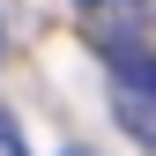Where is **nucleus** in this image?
Wrapping results in <instances>:
<instances>
[{"label":"nucleus","mask_w":156,"mask_h":156,"mask_svg":"<svg viewBox=\"0 0 156 156\" xmlns=\"http://www.w3.org/2000/svg\"><path fill=\"white\" fill-rule=\"evenodd\" d=\"M149 8V0H82V15H89V23H97V45H104V52H119V23H126V15H141Z\"/></svg>","instance_id":"f03ea898"},{"label":"nucleus","mask_w":156,"mask_h":156,"mask_svg":"<svg viewBox=\"0 0 156 156\" xmlns=\"http://www.w3.org/2000/svg\"><path fill=\"white\" fill-rule=\"evenodd\" d=\"M112 112L141 149H156V52H112Z\"/></svg>","instance_id":"f257e3e1"},{"label":"nucleus","mask_w":156,"mask_h":156,"mask_svg":"<svg viewBox=\"0 0 156 156\" xmlns=\"http://www.w3.org/2000/svg\"><path fill=\"white\" fill-rule=\"evenodd\" d=\"M0 156H30V149H23V134H15V119H8V112H0Z\"/></svg>","instance_id":"7ed1b4c3"},{"label":"nucleus","mask_w":156,"mask_h":156,"mask_svg":"<svg viewBox=\"0 0 156 156\" xmlns=\"http://www.w3.org/2000/svg\"><path fill=\"white\" fill-rule=\"evenodd\" d=\"M67 156H89V149H67Z\"/></svg>","instance_id":"20e7f679"}]
</instances>
